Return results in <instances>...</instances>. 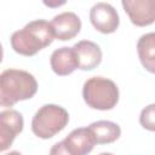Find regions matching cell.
Segmentation results:
<instances>
[{
	"label": "cell",
	"instance_id": "1",
	"mask_svg": "<svg viewBox=\"0 0 155 155\" xmlns=\"http://www.w3.org/2000/svg\"><path fill=\"white\" fill-rule=\"evenodd\" d=\"M54 30L51 22L35 19L17 30L11 36V46L15 52L23 56H34L40 50L51 45L54 39Z\"/></svg>",
	"mask_w": 155,
	"mask_h": 155
},
{
	"label": "cell",
	"instance_id": "2",
	"mask_svg": "<svg viewBox=\"0 0 155 155\" xmlns=\"http://www.w3.org/2000/svg\"><path fill=\"white\" fill-rule=\"evenodd\" d=\"M38 91L35 78L21 69H6L0 75V104L12 107L19 101L30 99Z\"/></svg>",
	"mask_w": 155,
	"mask_h": 155
},
{
	"label": "cell",
	"instance_id": "3",
	"mask_svg": "<svg viewBox=\"0 0 155 155\" xmlns=\"http://www.w3.org/2000/svg\"><path fill=\"white\" fill-rule=\"evenodd\" d=\"M85 103L97 110H110L119 102V88L113 80L93 76L85 81L82 87Z\"/></svg>",
	"mask_w": 155,
	"mask_h": 155
},
{
	"label": "cell",
	"instance_id": "4",
	"mask_svg": "<svg viewBox=\"0 0 155 155\" xmlns=\"http://www.w3.org/2000/svg\"><path fill=\"white\" fill-rule=\"evenodd\" d=\"M69 121L68 111L57 104L42 105L33 116L31 131L35 136L42 139L52 138L61 132Z\"/></svg>",
	"mask_w": 155,
	"mask_h": 155
},
{
	"label": "cell",
	"instance_id": "5",
	"mask_svg": "<svg viewBox=\"0 0 155 155\" xmlns=\"http://www.w3.org/2000/svg\"><path fill=\"white\" fill-rule=\"evenodd\" d=\"M90 21L92 25L103 34L114 33L120 23L116 10L108 2H97L90 10Z\"/></svg>",
	"mask_w": 155,
	"mask_h": 155
},
{
	"label": "cell",
	"instance_id": "6",
	"mask_svg": "<svg viewBox=\"0 0 155 155\" xmlns=\"http://www.w3.org/2000/svg\"><path fill=\"white\" fill-rule=\"evenodd\" d=\"M23 116L13 109L4 110L0 113V150L5 151L11 147L16 136L23 130Z\"/></svg>",
	"mask_w": 155,
	"mask_h": 155
},
{
	"label": "cell",
	"instance_id": "7",
	"mask_svg": "<svg viewBox=\"0 0 155 155\" xmlns=\"http://www.w3.org/2000/svg\"><path fill=\"white\" fill-rule=\"evenodd\" d=\"M121 4L134 25L145 27L155 22V0H122Z\"/></svg>",
	"mask_w": 155,
	"mask_h": 155
},
{
	"label": "cell",
	"instance_id": "8",
	"mask_svg": "<svg viewBox=\"0 0 155 155\" xmlns=\"http://www.w3.org/2000/svg\"><path fill=\"white\" fill-rule=\"evenodd\" d=\"M73 48L75 51L79 69L92 70L101 64L102 50L96 42L90 40H81L76 42Z\"/></svg>",
	"mask_w": 155,
	"mask_h": 155
},
{
	"label": "cell",
	"instance_id": "9",
	"mask_svg": "<svg viewBox=\"0 0 155 155\" xmlns=\"http://www.w3.org/2000/svg\"><path fill=\"white\" fill-rule=\"evenodd\" d=\"M51 24L53 27L56 39L62 41L71 40L74 36L79 34L81 29V21L79 16L70 11L62 12L54 16Z\"/></svg>",
	"mask_w": 155,
	"mask_h": 155
},
{
	"label": "cell",
	"instance_id": "10",
	"mask_svg": "<svg viewBox=\"0 0 155 155\" xmlns=\"http://www.w3.org/2000/svg\"><path fill=\"white\" fill-rule=\"evenodd\" d=\"M63 142L73 155H87L96 144L94 137L88 127L73 130Z\"/></svg>",
	"mask_w": 155,
	"mask_h": 155
},
{
	"label": "cell",
	"instance_id": "11",
	"mask_svg": "<svg viewBox=\"0 0 155 155\" xmlns=\"http://www.w3.org/2000/svg\"><path fill=\"white\" fill-rule=\"evenodd\" d=\"M50 64L52 70L59 76L69 75L75 69H79L74 48L67 46L59 47L52 52L50 58Z\"/></svg>",
	"mask_w": 155,
	"mask_h": 155
},
{
	"label": "cell",
	"instance_id": "12",
	"mask_svg": "<svg viewBox=\"0 0 155 155\" xmlns=\"http://www.w3.org/2000/svg\"><path fill=\"white\" fill-rule=\"evenodd\" d=\"M88 128L92 132L97 144L113 143L121 134L120 126L117 124H115L113 121H108V120H99V121L92 122L88 126Z\"/></svg>",
	"mask_w": 155,
	"mask_h": 155
},
{
	"label": "cell",
	"instance_id": "13",
	"mask_svg": "<svg viewBox=\"0 0 155 155\" xmlns=\"http://www.w3.org/2000/svg\"><path fill=\"white\" fill-rule=\"evenodd\" d=\"M138 57L142 65L155 74V31L142 35L137 42Z\"/></svg>",
	"mask_w": 155,
	"mask_h": 155
},
{
	"label": "cell",
	"instance_id": "14",
	"mask_svg": "<svg viewBox=\"0 0 155 155\" xmlns=\"http://www.w3.org/2000/svg\"><path fill=\"white\" fill-rule=\"evenodd\" d=\"M139 124L148 131L155 132V103L147 105L139 115Z\"/></svg>",
	"mask_w": 155,
	"mask_h": 155
},
{
	"label": "cell",
	"instance_id": "15",
	"mask_svg": "<svg viewBox=\"0 0 155 155\" xmlns=\"http://www.w3.org/2000/svg\"><path fill=\"white\" fill-rule=\"evenodd\" d=\"M50 155H73V154L68 150L64 142L62 140V142H57L56 144L52 145V148L50 150Z\"/></svg>",
	"mask_w": 155,
	"mask_h": 155
},
{
	"label": "cell",
	"instance_id": "16",
	"mask_svg": "<svg viewBox=\"0 0 155 155\" xmlns=\"http://www.w3.org/2000/svg\"><path fill=\"white\" fill-rule=\"evenodd\" d=\"M5 155H22L19 151H16V150H13V151H10V153H7V154H5Z\"/></svg>",
	"mask_w": 155,
	"mask_h": 155
},
{
	"label": "cell",
	"instance_id": "17",
	"mask_svg": "<svg viewBox=\"0 0 155 155\" xmlns=\"http://www.w3.org/2000/svg\"><path fill=\"white\" fill-rule=\"evenodd\" d=\"M99 155H114V154H111V153H101Z\"/></svg>",
	"mask_w": 155,
	"mask_h": 155
}]
</instances>
